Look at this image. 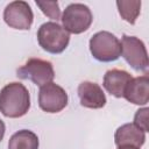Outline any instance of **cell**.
I'll use <instances>...</instances> for the list:
<instances>
[{
    "label": "cell",
    "mask_w": 149,
    "mask_h": 149,
    "mask_svg": "<svg viewBox=\"0 0 149 149\" xmlns=\"http://www.w3.org/2000/svg\"><path fill=\"white\" fill-rule=\"evenodd\" d=\"M146 142V133L134 123L120 126L114 134V143L118 148H137L140 149Z\"/></svg>",
    "instance_id": "cell-10"
},
{
    "label": "cell",
    "mask_w": 149,
    "mask_h": 149,
    "mask_svg": "<svg viewBox=\"0 0 149 149\" xmlns=\"http://www.w3.org/2000/svg\"><path fill=\"white\" fill-rule=\"evenodd\" d=\"M16 76L20 79H28L41 87L54 80L55 70L52 63L49 61L41 58H29L16 70Z\"/></svg>",
    "instance_id": "cell-6"
},
{
    "label": "cell",
    "mask_w": 149,
    "mask_h": 149,
    "mask_svg": "<svg viewBox=\"0 0 149 149\" xmlns=\"http://www.w3.org/2000/svg\"><path fill=\"white\" fill-rule=\"evenodd\" d=\"M36 6L49 19L55 21L61 19V9L57 1H36Z\"/></svg>",
    "instance_id": "cell-15"
},
{
    "label": "cell",
    "mask_w": 149,
    "mask_h": 149,
    "mask_svg": "<svg viewBox=\"0 0 149 149\" xmlns=\"http://www.w3.org/2000/svg\"><path fill=\"white\" fill-rule=\"evenodd\" d=\"M37 42L44 51L57 55L68 48L70 34L57 22L48 21L40 26L37 30Z\"/></svg>",
    "instance_id": "cell-2"
},
{
    "label": "cell",
    "mask_w": 149,
    "mask_h": 149,
    "mask_svg": "<svg viewBox=\"0 0 149 149\" xmlns=\"http://www.w3.org/2000/svg\"><path fill=\"white\" fill-rule=\"evenodd\" d=\"M142 2L139 0H119L116 7L120 16L128 23L134 24L140 15Z\"/></svg>",
    "instance_id": "cell-14"
},
{
    "label": "cell",
    "mask_w": 149,
    "mask_h": 149,
    "mask_svg": "<svg viewBox=\"0 0 149 149\" xmlns=\"http://www.w3.org/2000/svg\"><path fill=\"white\" fill-rule=\"evenodd\" d=\"M38 136L28 129L14 133L8 141V149H38Z\"/></svg>",
    "instance_id": "cell-13"
},
{
    "label": "cell",
    "mask_w": 149,
    "mask_h": 149,
    "mask_svg": "<svg viewBox=\"0 0 149 149\" xmlns=\"http://www.w3.org/2000/svg\"><path fill=\"white\" fill-rule=\"evenodd\" d=\"M5 132H6V126H5V122L0 119V142L2 141L3 136H5Z\"/></svg>",
    "instance_id": "cell-17"
},
{
    "label": "cell",
    "mask_w": 149,
    "mask_h": 149,
    "mask_svg": "<svg viewBox=\"0 0 149 149\" xmlns=\"http://www.w3.org/2000/svg\"><path fill=\"white\" fill-rule=\"evenodd\" d=\"M30 94L28 88L19 81L5 85L0 91V112L3 116L17 119L28 113Z\"/></svg>",
    "instance_id": "cell-1"
},
{
    "label": "cell",
    "mask_w": 149,
    "mask_h": 149,
    "mask_svg": "<svg viewBox=\"0 0 149 149\" xmlns=\"http://www.w3.org/2000/svg\"><path fill=\"white\" fill-rule=\"evenodd\" d=\"M3 21L13 29L29 30L34 21L31 7L22 0L12 1L3 9Z\"/></svg>",
    "instance_id": "cell-8"
},
{
    "label": "cell",
    "mask_w": 149,
    "mask_h": 149,
    "mask_svg": "<svg viewBox=\"0 0 149 149\" xmlns=\"http://www.w3.org/2000/svg\"><path fill=\"white\" fill-rule=\"evenodd\" d=\"M148 112L149 108L148 107H143L136 111L135 115H134V125L136 127H139L141 130H143L144 133L148 132Z\"/></svg>",
    "instance_id": "cell-16"
},
{
    "label": "cell",
    "mask_w": 149,
    "mask_h": 149,
    "mask_svg": "<svg viewBox=\"0 0 149 149\" xmlns=\"http://www.w3.org/2000/svg\"><path fill=\"white\" fill-rule=\"evenodd\" d=\"M92 57L99 62H114L121 56V42L112 33L101 30L92 35L88 42Z\"/></svg>",
    "instance_id": "cell-3"
},
{
    "label": "cell",
    "mask_w": 149,
    "mask_h": 149,
    "mask_svg": "<svg viewBox=\"0 0 149 149\" xmlns=\"http://www.w3.org/2000/svg\"><path fill=\"white\" fill-rule=\"evenodd\" d=\"M118 149H137V148H129V147H125V148H118Z\"/></svg>",
    "instance_id": "cell-18"
},
{
    "label": "cell",
    "mask_w": 149,
    "mask_h": 149,
    "mask_svg": "<svg viewBox=\"0 0 149 149\" xmlns=\"http://www.w3.org/2000/svg\"><path fill=\"white\" fill-rule=\"evenodd\" d=\"M132 78V74L126 70L112 69L106 71L104 74L102 86L111 95L115 98H123L125 90Z\"/></svg>",
    "instance_id": "cell-12"
},
{
    "label": "cell",
    "mask_w": 149,
    "mask_h": 149,
    "mask_svg": "<svg viewBox=\"0 0 149 149\" xmlns=\"http://www.w3.org/2000/svg\"><path fill=\"white\" fill-rule=\"evenodd\" d=\"M123 98L139 106H146L149 101V77L147 73L132 78V80L128 83Z\"/></svg>",
    "instance_id": "cell-11"
},
{
    "label": "cell",
    "mask_w": 149,
    "mask_h": 149,
    "mask_svg": "<svg viewBox=\"0 0 149 149\" xmlns=\"http://www.w3.org/2000/svg\"><path fill=\"white\" fill-rule=\"evenodd\" d=\"M121 56L135 71L147 73L148 52L146 44L136 36L123 35L121 38Z\"/></svg>",
    "instance_id": "cell-5"
},
{
    "label": "cell",
    "mask_w": 149,
    "mask_h": 149,
    "mask_svg": "<svg viewBox=\"0 0 149 149\" xmlns=\"http://www.w3.org/2000/svg\"><path fill=\"white\" fill-rule=\"evenodd\" d=\"M61 21L62 27L69 34L78 35L91 27L93 22V14L86 5L74 2L66 6L61 15Z\"/></svg>",
    "instance_id": "cell-4"
},
{
    "label": "cell",
    "mask_w": 149,
    "mask_h": 149,
    "mask_svg": "<svg viewBox=\"0 0 149 149\" xmlns=\"http://www.w3.org/2000/svg\"><path fill=\"white\" fill-rule=\"evenodd\" d=\"M79 102L83 107L91 109L102 108L106 102V95L101 88V86L93 81H81L77 88Z\"/></svg>",
    "instance_id": "cell-9"
},
{
    "label": "cell",
    "mask_w": 149,
    "mask_h": 149,
    "mask_svg": "<svg viewBox=\"0 0 149 149\" xmlns=\"http://www.w3.org/2000/svg\"><path fill=\"white\" fill-rule=\"evenodd\" d=\"M69 97L66 91L51 81L40 87L38 106L45 113H58L68 106Z\"/></svg>",
    "instance_id": "cell-7"
}]
</instances>
